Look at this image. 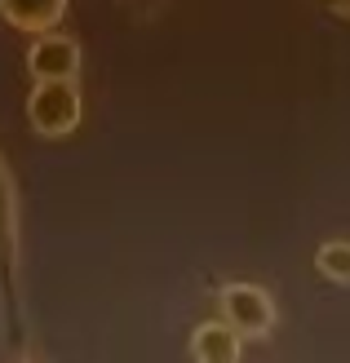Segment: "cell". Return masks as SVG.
<instances>
[{"label": "cell", "instance_id": "obj_1", "mask_svg": "<svg viewBox=\"0 0 350 363\" xmlns=\"http://www.w3.org/2000/svg\"><path fill=\"white\" fill-rule=\"evenodd\" d=\"M0 328L5 337H23V235H18V195L5 155H0Z\"/></svg>", "mask_w": 350, "mask_h": 363}, {"label": "cell", "instance_id": "obj_3", "mask_svg": "<svg viewBox=\"0 0 350 363\" xmlns=\"http://www.w3.org/2000/svg\"><path fill=\"white\" fill-rule=\"evenodd\" d=\"M222 319L239 337H270L275 328V301L270 293H262L257 284H231L222 288Z\"/></svg>", "mask_w": 350, "mask_h": 363}, {"label": "cell", "instance_id": "obj_6", "mask_svg": "<svg viewBox=\"0 0 350 363\" xmlns=\"http://www.w3.org/2000/svg\"><path fill=\"white\" fill-rule=\"evenodd\" d=\"M191 354H195L199 363H235V359H239V333L231 328L226 319L199 323L195 337H191Z\"/></svg>", "mask_w": 350, "mask_h": 363}, {"label": "cell", "instance_id": "obj_4", "mask_svg": "<svg viewBox=\"0 0 350 363\" xmlns=\"http://www.w3.org/2000/svg\"><path fill=\"white\" fill-rule=\"evenodd\" d=\"M27 71H31V80H76L80 76V45L71 35L40 31L27 49Z\"/></svg>", "mask_w": 350, "mask_h": 363}, {"label": "cell", "instance_id": "obj_5", "mask_svg": "<svg viewBox=\"0 0 350 363\" xmlns=\"http://www.w3.org/2000/svg\"><path fill=\"white\" fill-rule=\"evenodd\" d=\"M0 18L13 31L40 35V31H53L67 18V0H0Z\"/></svg>", "mask_w": 350, "mask_h": 363}, {"label": "cell", "instance_id": "obj_8", "mask_svg": "<svg viewBox=\"0 0 350 363\" xmlns=\"http://www.w3.org/2000/svg\"><path fill=\"white\" fill-rule=\"evenodd\" d=\"M120 5H124L128 13H138V18H155V13L164 9V0H120Z\"/></svg>", "mask_w": 350, "mask_h": 363}, {"label": "cell", "instance_id": "obj_2", "mask_svg": "<svg viewBox=\"0 0 350 363\" xmlns=\"http://www.w3.org/2000/svg\"><path fill=\"white\" fill-rule=\"evenodd\" d=\"M80 116H84V102H80L76 80H35L31 98H27V120L40 138L76 133Z\"/></svg>", "mask_w": 350, "mask_h": 363}, {"label": "cell", "instance_id": "obj_9", "mask_svg": "<svg viewBox=\"0 0 350 363\" xmlns=\"http://www.w3.org/2000/svg\"><path fill=\"white\" fill-rule=\"evenodd\" d=\"M319 5H324L328 13H341V18H350V0H319Z\"/></svg>", "mask_w": 350, "mask_h": 363}, {"label": "cell", "instance_id": "obj_7", "mask_svg": "<svg viewBox=\"0 0 350 363\" xmlns=\"http://www.w3.org/2000/svg\"><path fill=\"white\" fill-rule=\"evenodd\" d=\"M315 270L333 284H350V240H328L315 252Z\"/></svg>", "mask_w": 350, "mask_h": 363}]
</instances>
